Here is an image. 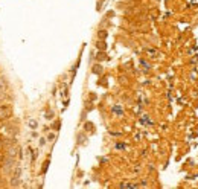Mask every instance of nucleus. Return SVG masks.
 Returning a JSON list of instances; mask_svg holds the SVG:
<instances>
[{"instance_id":"f257e3e1","label":"nucleus","mask_w":198,"mask_h":189,"mask_svg":"<svg viewBox=\"0 0 198 189\" xmlns=\"http://www.w3.org/2000/svg\"><path fill=\"white\" fill-rule=\"evenodd\" d=\"M8 115H9V108H8V110H5V107L0 108V119H3V118L8 116Z\"/></svg>"},{"instance_id":"f03ea898","label":"nucleus","mask_w":198,"mask_h":189,"mask_svg":"<svg viewBox=\"0 0 198 189\" xmlns=\"http://www.w3.org/2000/svg\"><path fill=\"white\" fill-rule=\"evenodd\" d=\"M113 112H114L116 115H122V108H121V107H118V105H116V107H113Z\"/></svg>"},{"instance_id":"7ed1b4c3","label":"nucleus","mask_w":198,"mask_h":189,"mask_svg":"<svg viewBox=\"0 0 198 189\" xmlns=\"http://www.w3.org/2000/svg\"><path fill=\"white\" fill-rule=\"evenodd\" d=\"M29 125H31L32 128H37V122H35V121H29Z\"/></svg>"},{"instance_id":"20e7f679","label":"nucleus","mask_w":198,"mask_h":189,"mask_svg":"<svg viewBox=\"0 0 198 189\" xmlns=\"http://www.w3.org/2000/svg\"><path fill=\"white\" fill-rule=\"evenodd\" d=\"M116 148H118V149H124V148H125V145H122V143H118V145H116Z\"/></svg>"},{"instance_id":"39448f33","label":"nucleus","mask_w":198,"mask_h":189,"mask_svg":"<svg viewBox=\"0 0 198 189\" xmlns=\"http://www.w3.org/2000/svg\"><path fill=\"white\" fill-rule=\"evenodd\" d=\"M0 146H2V145H0Z\"/></svg>"}]
</instances>
